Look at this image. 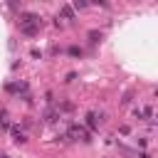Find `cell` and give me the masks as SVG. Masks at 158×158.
Here are the masks:
<instances>
[{
	"label": "cell",
	"instance_id": "cell-1",
	"mask_svg": "<svg viewBox=\"0 0 158 158\" xmlns=\"http://www.w3.org/2000/svg\"><path fill=\"white\" fill-rule=\"evenodd\" d=\"M40 15L37 12H22L20 15V32L27 35V37H35L40 32Z\"/></svg>",
	"mask_w": 158,
	"mask_h": 158
},
{
	"label": "cell",
	"instance_id": "cell-2",
	"mask_svg": "<svg viewBox=\"0 0 158 158\" xmlns=\"http://www.w3.org/2000/svg\"><path fill=\"white\" fill-rule=\"evenodd\" d=\"M64 138H74V141H77V138H84V141H89V133H86L79 123H69V131H67Z\"/></svg>",
	"mask_w": 158,
	"mask_h": 158
},
{
	"label": "cell",
	"instance_id": "cell-3",
	"mask_svg": "<svg viewBox=\"0 0 158 158\" xmlns=\"http://www.w3.org/2000/svg\"><path fill=\"white\" fill-rule=\"evenodd\" d=\"M101 121H104L101 114H96V111H89V114H86V126H89V128H99Z\"/></svg>",
	"mask_w": 158,
	"mask_h": 158
},
{
	"label": "cell",
	"instance_id": "cell-4",
	"mask_svg": "<svg viewBox=\"0 0 158 158\" xmlns=\"http://www.w3.org/2000/svg\"><path fill=\"white\" fill-rule=\"evenodd\" d=\"M57 118H59V109L49 106V109H47V114H44V121H47V123H54Z\"/></svg>",
	"mask_w": 158,
	"mask_h": 158
},
{
	"label": "cell",
	"instance_id": "cell-5",
	"mask_svg": "<svg viewBox=\"0 0 158 158\" xmlns=\"http://www.w3.org/2000/svg\"><path fill=\"white\" fill-rule=\"evenodd\" d=\"M12 138H15L17 143H25V141H27V136H25V133H22L17 126H12Z\"/></svg>",
	"mask_w": 158,
	"mask_h": 158
},
{
	"label": "cell",
	"instance_id": "cell-6",
	"mask_svg": "<svg viewBox=\"0 0 158 158\" xmlns=\"http://www.w3.org/2000/svg\"><path fill=\"white\" fill-rule=\"evenodd\" d=\"M62 15H64L67 20H74V10H72L69 5H64V7H62Z\"/></svg>",
	"mask_w": 158,
	"mask_h": 158
},
{
	"label": "cell",
	"instance_id": "cell-7",
	"mask_svg": "<svg viewBox=\"0 0 158 158\" xmlns=\"http://www.w3.org/2000/svg\"><path fill=\"white\" fill-rule=\"evenodd\" d=\"M99 40H101V32H96V30H91V32H89V42H94V44H96Z\"/></svg>",
	"mask_w": 158,
	"mask_h": 158
},
{
	"label": "cell",
	"instance_id": "cell-8",
	"mask_svg": "<svg viewBox=\"0 0 158 158\" xmlns=\"http://www.w3.org/2000/svg\"><path fill=\"white\" fill-rule=\"evenodd\" d=\"M69 54H72V57H81V49H79V47H69Z\"/></svg>",
	"mask_w": 158,
	"mask_h": 158
},
{
	"label": "cell",
	"instance_id": "cell-9",
	"mask_svg": "<svg viewBox=\"0 0 158 158\" xmlns=\"http://www.w3.org/2000/svg\"><path fill=\"white\" fill-rule=\"evenodd\" d=\"M62 109H64V111H72V109H74V104H72V101H64V104H62Z\"/></svg>",
	"mask_w": 158,
	"mask_h": 158
},
{
	"label": "cell",
	"instance_id": "cell-10",
	"mask_svg": "<svg viewBox=\"0 0 158 158\" xmlns=\"http://www.w3.org/2000/svg\"><path fill=\"white\" fill-rule=\"evenodd\" d=\"M44 101H47V104H52V101H54V96H52V91H47V94H44Z\"/></svg>",
	"mask_w": 158,
	"mask_h": 158
},
{
	"label": "cell",
	"instance_id": "cell-11",
	"mask_svg": "<svg viewBox=\"0 0 158 158\" xmlns=\"http://www.w3.org/2000/svg\"><path fill=\"white\" fill-rule=\"evenodd\" d=\"M0 158H7V156H0Z\"/></svg>",
	"mask_w": 158,
	"mask_h": 158
}]
</instances>
